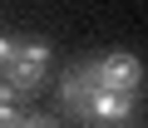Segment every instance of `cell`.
Segmentation results:
<instances>
[{
	"label": "cell",
	"mask_w": 148,
	"mask_h": 128,
	"mask_svg": "<svg viewBox=\"0 0 148 128\" xmlns=\"http://www.w3.org/2000/svg\"><path fill=\"white\" fill-rule=\"evenodd\" d=\"M148 89V69L133 49H89L64 64L54 84V103L79 128H119L138 113Z\"/></svg>",
	"instance_id": "1"
},
{
	"label": "cell",
	"mask_w": 148,
	"mask_h": 128,
	"mask_svg": "<svg viewBox=\"0 0 148 128\" xmlns=\"http://www.w3.org/2000/svg\"><path fill=\"white\" fill-rule=\"evenodd\" d=\"M143 128H148V123H143Z\"/></svg>",
	"instance_id": "4"
},
{
	"label": "cell",
	"mask_w": 148,
	"mask_h": 128,
	"mask_svg": "<svg viewBox=\"0 0 148 128\" xmlns=\"http://www.w3.org/2000/svg\"><path fill=\"white\" fill-rule=\"evenodd\" d=\"M0 128H59L49 113L30 108V103H5L0 99Z\"/></svg>",
	"instance_id": "3"
},
{
	"label": "cell",
	"mask_w": 148,
	"mask_h": 128,
	"mask_svg": "<svg viewBox=\"0 0 148 128\" xmlns=\"http://www.w3.org/2000/svg\"><path fill=\"white\" fill-rule=\"evenodd\" d=\"M49 64H54V44L40 35H0V99L5 103H30L45 79H49Z\"/></svg>",
	"instance_id": "2"
}]
</instances>
